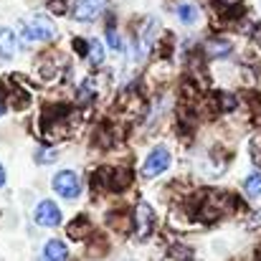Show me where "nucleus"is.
Here are the masks:
<instances>
[{
  "label": "nucleus",
  "instance_id": "4",
  "mask_svg": "<svg viewBox=\"0 0 261 261\" xmlns=\"http://www.w3.org/2000/svg\"><path fill=\"white\" fill-rule=\"evenodd\" d=\"M107 8V0H76L74 3V18L82 23H91L96 20Z\"/></svg>",
  "mask_w": 261,
  "mask_h": 261
},
{
  "label": "nucleus",
  "instance_id": "12",
  "mask_svg": "<svg viewBox=\"0 0 261 261\" xmlns=\"http://www.w3.org/2000/svg\"><path fill=\"white\" fill-rule=\"evenodd\" d=\"M107 38H109V46H112L114 51H119V48H122V41H119V36H117V31H114L112 25L107 28Z\"/></svg>",
  "mask_w": 261,
  "mask_h": 261
},
{
  "label": "nucleus",
  "instance_id": "15",
  "mask_svg": "<svg viewBox=\"0 0 261 261\" xmlns=\"http://www.w3.org/2000/svg\"><path fill=\"white\" fill-rule=\"evenodd\" d=\"M0 114H3V107H0Z\"/></svg>",
  "mask_w": 261,
  "mask_h": 261
},
{
  "label": "nucleus",
  "instance_id": "11",
  "mask_svg": "<svg viewBox=\"0 0 261 261\" xmlns=\"http://www.w3.org/2000/svg\"><path fill=\"white\" fill-rule=\"evenodd\" d=\"M89 61H91L94 66H101V61H104V46H101L96 38L89 41Z\"/></svg>",
  "mask_w": 261,
  "mask_h": 261
},
{
  "label": "nucleus",
  "instance_id": "8",
  "mask_svg": "<svg viewBox=\"0 0 261 261\" xmlns=\"http://www.w3.org/2000/svg\"><path fill=\"white\" fill-rule=\"evenodd\" d=\"M15 36L0 25V59H13L15 56Z\"/></svg>",
  "mask_w": 261,
  "mask_h": 261
},
{
  "label": "nucleus",
  "instance_id": "5",
  "mask_svg": "<svg viewBox=\"0 0 261 261\" xmlns=\"http://www.w3.org/2000/svg\"><path fill=\"white\" fill-rule=\"evenodd\" d=\"M33 218H36L38 226L54 228V226L61 223V211H59V205L54 200H41L38 208H36V213H33Z\"/></svg>",
  "mask_w": 261,
  "mask_h": 261
},
{
  "label": "nucleus",
  "instance_id": "3",
  "mask_svg": "<svg viewBox=\"0 0 261 261\" xmlns=\"http://www.w3.org/2000/svg\"><path fill=\"white\" fill-rule=\"evenodd\" d=\"M54 190H56L61 198L74 200V198H79V193H82V182H79V177H76L74 170H61V173H56V177H54Z\"/></svg>",
  "mask_w": 261,
  "mask_h": 261
},
{
  "label": "nucleus",
  "instance_id": "2",
  "mask_svg": "<svg viewBox=\"0 0 261 261\" xmlns=\"http://www.w3.org/2000/svg\"><path fill=\"white\" fill-rule=\"evenodd\" d=\"M170 163H173L170 150L168 147H155L142 163V175L145 177H158L160 173H165L170 168Z\"/></svg>",
  "mask_w": 261,
  "mask_h": 261
},
{
  "label": "nucleus",
  "instance_id": "10",
  "mask_svg": "<svg viewBox=\"0 0 261 261\" xmlns=\"http://www.w3.org/2000/svg\"><path fill=\"white\" fill-rule=\"evenodd\" d=\"M177 18H180V23H182V25H193V23L198 20V10H195V5L182 3V5L177 8Z\"/></svg>",
  "mask_w": 261,
  "mask_h": 261
},
{
  "label": "nucleus",
  "instance_id": "9",
  "mask_svg": "<svg viewBox=\"0 0 261 261\" xmlns=\"http://www.w3.org/2000/svg\"><path fill=\"white\" fill-rule=\"evenodd\" d=\"M244 190H246L249 198H259L261 195V170H256V173H251L249 177H246Z\"/></svg>",
  "mask_w": 261,
  "mask_h": 261
},
{
  "label": "nucleus",
  "instance_id": "1",
  "mask_svg": "<svg viewBox=\"0 0 261 261\" xmlns=\"http://www.w3.org/2000/svg\"><path fill=\"white\" fill-rule=\"evenodd\" d=\"M56 38V28L46 15H31L23 23L20 31V41L23 43H33V41H54Z\"/></svg>",
  "mask_w": 261,
  "mask_h": 261
},
{
  "label": "nucleus",
  "instance_id": "6",
  "mask_svg": "<svg viewBox=\"0 0 261 261\" xmlns=\"http://www.w3.org/2000/svg\"><path fill=\"white\" fill-rule=\"evenodd\" d=\"M152 226H155V213H152L150 205L142 203V205L137 208V233L145 239V236L152 233Z\"/></svg>",
  "mask_w": 261,
  "mask_h": 261
},
{
  "label": "nucleus",
  "instance_id": "14",
  "mask_svg": "<svg viewBox=\"0 0 261 261\" xmlns=\"http://www.w3.org/2000/svg\"><path fill=\"white\" fill-rule=\"evenodd\" d=\"M3 185H5V168L0 165V188H3Z\"/></svg>",
  "mask_w": 261,
  "mask_h": 261
},
{
  "label": "nucleus",
  "instance_id": "7",
  "mask_svg": "<svg viewBox=\"0 0 261 261\" xmlns=\"http://www.w3.org/2000/svg\"><path fill=\"white\" fill-rule=\"evenodd\" d=\"M43 259L46 261H66L69 259V249L64 241L59 239H51L46 246H43Z\"/></svg>",
  "mask_w": 261,
  "mask_h": 261
},
{
  "label": "nucleus",
  "instance_id": "13",
  "mask_svg": "<svg viewBox=\"0 0 261 261\" xmlns=\"http://www.w3.org/2000/svg\"><path fill=\"white\" fill-rule=\"evenodd\" d=\"M36 160H38V163H54V160H56V152H54V150H38Z\"/></svg>",
  "mask_w": 261,
  "mask_h": 261
}]
</instances>
